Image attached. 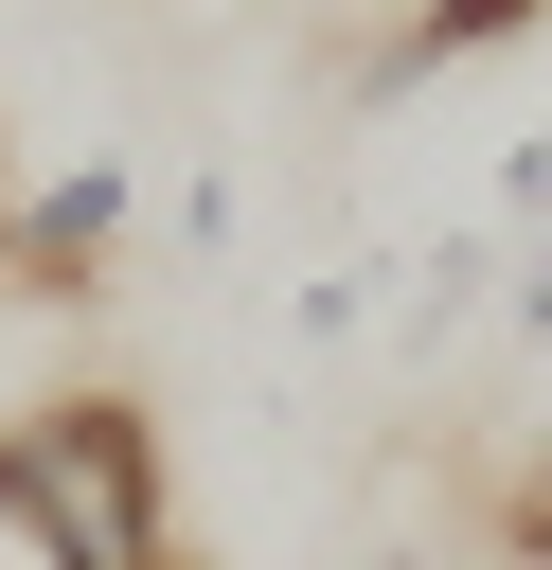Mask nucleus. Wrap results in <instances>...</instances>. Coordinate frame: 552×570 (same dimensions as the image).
I'll return each instance as SVG.
<instances>
[{
	"mask_svg": "<svg viewBox=\"0 0 552 570\" xmlns=\"http://www.w3.org/2000/svg\"><path fill=\"white\" fill-rule=\"evenodd\" d=\"M0 445H18V481L53 499V534H71L89 570H178V534H160V428H142L125 392H53V410H18Z\"/></svg>",
	"mask_w": 552,
	"mask_h": 570,
	"instance_id": "obj_1",
	"label": "nucleus"
},
{
	"mask_svg": "<svg viewBox=\"0 0 552 570\" xmlns=\"http://www.w3.org/2000/svg\"><path fill=\"white\" fill-rule=\"evenodd\" d=\"M125 160H71V178H36V196H0V285L18 303H89L107 285V249H125Z\"/></svg>",
	"mask_w": 552,
	"mask_h": 570,
	"instance_id": "obj_2",
	"label": "nucleus"
},
{
	"mask_svg": "<svg viewBox=\"0 0 552 570\" xmlns=\"http://www.w3.org/2000/svg\"><path fill=\"white\" fill-rule=\"evenodd\" d=\"M552 0H410L374 53H356V107H392V89H427V71H463V53H499V36H534Z\"/></svg>",
	"mask_w": 552,
	"mask_h": 570,
	"instance_id": "obj_3",
	"label": "nucleus"
},
{
	"mask_svg": "<svg viewBox=\"0 0 552 570\" xmlns=\"http://www.w3.org/2000/svg\"><path fill=\"white\" fill-rule=\"evenodd\" d=\"M0 570H89V552H71V534H53V499H36V481H18V445H0Z\"/></svg>",
	"mask_w": 552,
	"mask_h": 570,
	"instance_id": "obj_4",
	"label": "nucleus"
},
{
	"mask_svg": "<svg viewBox=\"0 0 552 570\" xmlns=\"http://www.w3.org/2000/svg\"><path fill=\"white\" fill-rule=\"evenodd\" d=\"M374 285H392V267H321V285H303V338H374Z\"/></svg>",
	"mask_w": 552,
	"mask_h": 570,
	"instance_id": "obj_5",
	"label": "nucleus"
},
{
	"mask_svg": "<svg viewBox=\"0 0 552 570\" xmlns=\"http://www.w3.org/2000/svg\"><path fill=\"white\" fill-rule=\"evenodd\" d=\"M499 552H516V570H552V463H516V481H499Z\"/></svg>",
	"mask_w": 552,
	"mask_h": 570,
	"instance_id": "obj_6",
	"label": "nucleus"
},
{
	"mask_svg": "<svg viewBox=\"0 0 552 570\" xmlns=\"http://www.w3.org/2000/svg\"><path fill=\"white\" fill-rule=\"evenodd\" d=\"M499 321H516V338H552V214H534V249H516V285H499Z\"/></svg>",
	"mask_w": 552,
	"mask_h": 570,
	"instance_id": "obj_7",
	"label": "nucleus"
},
{
	"mask_svg": "<svg viewBox=\"0 0 552 570\" xmlns=\"http://www.w3.org/2000/svg\"><path fill=\"white\" fill-rule=\"evenodd\" d=\"M374 570H427V552H374Z\"/></svg>",
	"mask_w": 552,
	"mask_h": 570,
	"instance_id": "obj_8",
	"label": "nucleus"
}]
</instances>
